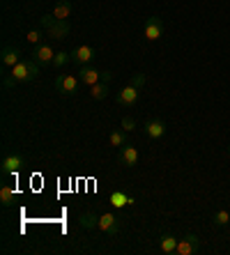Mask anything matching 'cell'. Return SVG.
Listing matches in <instances>:
<instances>
[{
    "mask_svg": "<svg viewBox=\"0 0 230 255\" xmlns=\"http://www.w3.org/2000/svg\"><path fill=\"white\" fill-rule=\"evenodd\" d=\"M39 62L37 60H32V58H25V60H21L16 67H12V78L16 81V83H28V81H35L37 76H39Z\"/></svg>",
    "mask_w": 230,
    "mask_h": 255,
    "instance_id": "obj_1",
    "label": "cell"
},
{
    "mask_svg": "<svg viewBox=\"0 0 230 255\" xmlns=\"http://www.w3.org/2000/svg\"><path fill=\"white\" fill-rule=\"evenodd\" d=\"M113 74L111 71H101L97 69V67H90V65H83L81 69H78V81H81L83 85H88V88H92L95 83H99V81H111Z\"/></svg>",
    "mask_w": 230,
    "mask_h": 255,
    "instance_id": "obj_2",
    "label": "cell"
},
{
    "mask_svg": "<svg viewBox=\"0 0 230 255\" xmlns=\"http://www.w3.org/2000/svg\"><path fill=\"white\" fill-rule=\"evenodd\" d=\"M99 230L106 232L108 237H115V235H120V230H122V221H120L118 214L113 212H106L99 216Z\"/></svg>",
    "mask_w": 230,
    "mask_h": 255,
    "instance_id": "obj_3",
    "label": "cell"
},
{
    "mask_svg": "<svg viewBox=\"0 0 230 255\" xmlns=\"http://www.w3.org/2000/svg\"><path fill=\"white\" fill-rule=\"evenodd\" d=\"M78 85H81L78 76H71V74H60V76L55 78V90H58L60 95H65V97L76 95Z\"/></svg>",
    "mask_w": 230,
    "mask_h": 255,
    "instance_id": "obj_4",
    "label": "cell"
},
{
    "mask_svg": "<svg viewBox=\"0 0 230 255\" xmlns=\"http://www.w3.org/2000/svg\"><path fill=\"white\" fill-rule=\"evenodd\" d=\"M25 166V159L21 154H16V152H12V154H7L5 159H2V163H0V170H2V175L5 177H9V175H16V172H21Z\"/></svg>",
    "mask_w": 230,
    "mask_h": 255,
    "instance_id": "obj_5",
    "label": "cell"
},
{
    "mask_svg": "<svg viewBox=\"0 0 230 255\" xmlns=\"http://www.w3.org/2000/svg\"><path fill=\"white\" fill-rule=\"evenodd\" d=\"M198 249H201V237L198 235H194V232H187L180 242H177V255H194L198 253Z\"/></svg>",
    "mask_w": 230,
    "mask_h": 255,
    "instance_id": "obj_6",
    "label": "cell"
},
{
    "mask_svg": "<svg viewBox=\"0 0 230 255\" xmlns=\"http://www.w3.org/2000/svg\"><path fill=\"white\" fill-rule=\"evenodd\" d=\"M143 35H145L148 42H157V39L164 35V21H161V16H150L148 21H145Z\"/></svg>",
    "mask_w": 230,
    "mask_h": 255,
    "instance_id": "obj_7",
    "label": "cell"
},
{
    "mask_svg": "<svg viewBox=\"0 0 230 255\" xmlns=\"http://www.w3.org/2000/svg\"><path fill=\"white\" fill-rule=\"evenodd\" d=\"M143 131L145 136L152 138V140H159V138L166 136V122L161 118H150L145 125H143Z\"/></svg>",
    "mask_w": 230,
    "mask_h": 255,
    "instance_id": "obj_8",
    "label": "cell"
},
{
    "mask_svg": "<svg viewBox=\"0 0 230 255\" xmlns=\"http://www.w3.org/2000/svg\"><path fill=\"white\" fill-rule=\"evenodd\" d=\"M138 159H141V154H138V149L131 145V142H127V145H122L118 152V163H122V166L127 168H134L136 163H138Z\"/></svg>",
    "mask_w": 230,
    "mask_h": 255,
    "instance_id": "obj_9",
    "label": "cell"
},
{
    "mask_svg": "<svg viewBox=\"0 0 230 255\" xmlns=\"http://www.w3.org/2000/svg\"><path fill=\"white\" fill-rule=\"evenodd\" d=\"M95 60V48L88 46V44H83V46H76L71 51V62H76V65H90Z\"/></svg>",
    "mask_w": 230,
    "mask_h": 255,
    "instance_id": "obj_10",
    "label": "cell"
},
{
    "mask_svg": "<svg viewBox=\"0 0 230 255\" xmlns=\"http://www.w3.org/2000/svg\"><path fill=\"white\" fill-rule=\"evenodd\" d=\"M115 101H118L120 106H124V108L136 106V101H138V88H134V85H124V88L118 92Z\"/></svg>",
    "mask_w": 230,
    "mask_h": 255,
    "instance_id": "obj_11",
    "label": "cell"
},
{
    "mask_svg": "<svg viewBox=\"0 0 230 255\" xmlns=\"http://www.w3.org/2000/svg\"><path fill=\"white\" fill-rule=\"evenodd\" d=\"M108 202H111L113 207H129V205H136V198L131 196V193H127V191L122 189H115L108 193Z\"/></svg>",
    "mask_w": 230,
    "mask_h": 255,
    "instance_id": "obj_12",
    "label": "cell"
},
{
    "mask_svg": "<svg viewBox=\"0 0 230 255\" xmlns=\"http://www.w3.org/2000/svg\"><path fill=\"white\" fill-rule=\"evenodd\" d=\"M55 51L51 48V44H39L32 48V60H37L39 65H53Z\"/></svg>",
    "mask_w": 230,
    "mask_h": 255,
    "instance_id": "obj_13",
    "label": "cell"
},
{
    "mask_svg": "<svg viewBox=\"0 0 230 255\" xmlns=\"http://www.w3.org/2000/svg\"><path fill=\"white\" fill-rule=\"evenodd\" d=\"M0 60H2V67L5 69H12V67H16L18 62H21V48L16 46H5L2 48V53H0Z\"/></svg>",
    "mask_w": 230,
    "mask_h": 255,
    "instance_id": "obj_14",
    "label": "cell"
},
{
    "mask_svg": "<svg viewBox=\"0 0 230 255\" xmlns=\"http://www.w3.org/2000/svg\"><path fill=\"white\" fill-rule=\"evenodd\" d=\"M69 30H71L69 21H60V18H58V23H55L53 28H48V30H46V35L51 37V42H62V39H67Z\"/></svg>",
    "mask_w": 230,
    "mask_h": 255,
    "instance_id": "obj_15",
    "label": "cell"
},
{
    "mask_svg": "<svg viewBox=\"0 0 230 255\" xmlns=\"http://www.w3.org/2000/svg\"><path fill=\"white\" fill-rule=\"evenodd\" d=\"M177 242H180V239H177L175 235H171V232L161 235V239H159V249H161V253L173 255V253L177 251Z\"/></svg>",
    "mask_w": 230,
    "mask_h": 255,
    "instance_id": "obj_16",
    "label": "cell"
},
{
    "mask_svg": "<svg viewBox=\"0 0 230 255\" xmlns=\"http://www.w3.org/2000/svg\"><path fill=\"white\" fill-rule=\"evenodd\" d=\"M78 226H81L83 230H97V228H99V216H97L95 212H83L81 216H78Z\"/></svg>",
    "mask_w": 230,
    "mask_h": 255,
    "instance_id": "obj_17",
    "label": "cell"
},
{
    "mask_svg": "<svg viewBox=\"0 0 230 255\" xmlns=\"http://www.w3.org/2000/svg\"><path fill=\"white\" fill-rule=\"evenodd\" d=\"M71 2L69 0H60V2H55V7H53V16L55 18H60V21H67V18L71 16Z\"/></svg>",
    "mask_w": 230,
    "mask_h": 255,
    "instance_id": "obj_18",
    "label": "cell"
},
{
    "mask_svg": "<svg viewBox=\"0 0 230 255\" xmlns=\"http://www.w3.org/2000/svg\"><path fill=\"white\" fill-rule=\"evenodd\" d=\"M14 200H16V191L12 186H2L0 189V202H2V207H12Z\"/></svg>",
    "mask_w": 230,
    "mask_h": 255,
    "instance_id": "obj_19",
    "label": "cell"
},
{
    "mask_svg": "<svg viewBox=\"0 0 230 255\" xmlns=\"http://www.w3.org/2000/svg\"><path fill=\"white\" fill-rule=\"evenodd\" d=\"M90 95H92V99H106L108 97V83L106 81H99V83H95L92 88H90Z\"/></svg>",
    "mask_w": 230,
    "mask_h": 255,
    "instance_id": "obj_20",
    "label": "cell"
},
{
    "mask_svg": "<svg viewBox=\"0 0 230 255\" xmlns=\"http://www.w3.org/2000/svg\"><path fill=\"white\" fill-rule=\"evenodd\" d=\"M108 140H111V145H113V147H122V145H127V131H124V129L113 131V133H111V138H108Z\"/></svg>",
    "mask_w": 230,
    "mask_h": 255,
    "instance_id": "obj_21",
    "label": "cell"
},
{
    "mask_svg": "<svg viewBox=\"0 0 230 255\" xmlns=\"http://www.w3.org/2000/svg\"><path fill=\"white\" fill-rule=\"evenodd\" d=\"M71 62V53H67V51H58L53 58V67L55 69H62V67H67Z\"/></svg>",
    "mask_w": 230,
    "mask_h": 255,
    "instance_id": "obj_22",
    "label": "cell"
},
{
    "mask_svg": "<svg viewBox=\"0 0 230 255\" xmlns=\"http://www.w3.org/2000/svg\"><path fill=\"white\" fill-rule=\"evenodd\" d=\"M230 223V212L228 209H219L217 214H214V226L217 228H226Z\"/></svg>",
    "mask_w": 230,
    "mask_h": 255,
    "instance_id": "obj_23",
    "label": "cell"
},
{
    "mask_svg": "<svg viewBox=\"0 0 230 255\" xmlns=\"http://www.w3.org/2000/svg\"><path fill=\"white\" fill-rule=\"evenodd\" d=\"M25 39H28V44H32V46H39V44H44L41 39V30H28V35H25Z\"/></svg>",
    "mask_w": 230,
    "mask_h": 255,
    "instance_id": "obj_24",
    "label": "cell"
},
{
    "mask_svg": "<svg viewBox=\"0 0 230 255\" xmlns=\"http://www.w3.org/2000/svg\"><path fill=\"white\" fill-rule=\"evenodd\" d=\"M39 23H41V28L44 30H48V28H53V25L58 23V18H55L53 14H44V16L39 18Z\"/></svg>",
    "mask_w": 230,
    "mask_h": 255,
    "instance_id": "obj_25",
    "label": "cell"
},
{
    "mask_svg": "<svg viewBox=\"0 0 230 255\" xmlns=\"http://www.w3.org/2000/svg\"><path fill=\"white\" fill-rule=\"evenodd\" d=\"M145 81H148V76H145V74H134V76H131V81H129V85H134V88L141 90L143 85H145Z\"/></svg>",
    "mask_w": 230,
    "mask_h": 255,
    "instance_id": "obj_26",
    "label": "cell"
},
{
    "mask_svg": "<svg viewBox=\"0 0 230 255\" xmlns=\"http://www.w3.org/2000/svg\"><path fill=\"white\" fill-rule=\"evenodd\" d=\"M122 129L127 131V133H129V131H134V129H136V120L131 118V115H124V118H122Z\"/></svg>",
    "mask_w": 230,
    "mask_h": 255,
    "instance_id": "obj_27",
    "label": "cell"
},
{
    "mask_svg": "<svg viewBox=\"0 0 230 255\" xmlns=\"http://www.w3.org/2000/svg\"><path fill=\"white\" fill-rule=\"evenodd\" d=\"M14 85H16V81L12 78V74H5V76H2V88L9 90V88H14Z\"/></svg>",
    "mask_w": 230,
    "mask_h": 255,
    "instance_id": "obj_28",
    "label": "cell"
},
{
    "mask_svg": "<svg viewBox=\"0 0 230 255\" xmlns=\"http://www.w3.org/2000/svg\"><path fill=\"white\" fill-rule=\"evenodd\" d=\"M228 156H230V145H228Z\"/></svg>",
    "mask_w": 230,
    "mask_h": 255,
    "instance_id": "obj_29",
    "label": "cell"
}]
</instances>
